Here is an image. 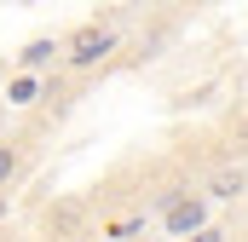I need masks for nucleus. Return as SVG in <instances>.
Listing matches in <instances>:
<instances>
[{"label": "nucleus", "mask_w": 248, "mask_h": 242, "mask_svg": "<svg viewBox=\"0 0 248 242\" xmlns=\"http://www.w3.org/2000/svg\"><path fill=\"white\" fill-rule=\"evenodd\" d=\"M110 46H116V35L98 29V23H87V29H75V35L63 41V63H69V69H93Z\"/></svg>", "instance_id": "nucleus-1"}, {"label": "nucleus", "mask_w": 248, "mask_h": 242, "mask_svg": "<svg viewBox=\"0 0 248 242\" xmlns=\"http://www.w3.org/2000/svg\"><path fill=\"white\" fill-rule=\"evenodd\" d=\"M162 225H168V237H196L208 225V202L202 196H179L173 208H162Z\"/></svg>", "instance_id": "nucleus-2"}, {"label": "nucleus", "mask_w": 248, "mask_h": 242, "mask_svg": "<svg viewBox=\"0 0 248 242\" xmlns=\"http://www.w3.org/2000/svg\"><path fill=\"white\" fill-rule=\"evenodd\" d=\"M58 52H63V41H58V35H35V41L17 52V69H41V63H52Z\"/></svg>", "instance_id": "nucleus-3"}, {"label": "nucleus", "mask_w": 248, "mask_h": 242, "mask_svg": "<svg viewBox=\"0 0 248 242\" xmlns=\"http://www.w3.org/2000/svg\"><path fill=\"white\" fill-rule=\"evenodd\" d=\"M243 190H248V173H243V167H219V173L208 179V196H214V202H237Z\"/></svg>", "instance_id": "nucleus-4"}, {"label": "nucleus", "mask_w": 248, "mask_h": 242, "mask_svg": "<svg viewBox=\"0 0 248 242\" xmlns=\"http://www.w3.org/2000/svg\"><path fill=\"white\" fill-rule=\"evenodd\" d=\"M41 98V81H35V69H23V75H12V87H6V104H35Z\"/></svg>", "instance_id": "nucleus-5"}, {"label": "nucleus", "mask_w": 248, "mask_h": 242, "mask_svg": "<svg viewBox=\"0 0 248 242\" xmlns=\"http://www.w3.org/2000/svg\"><path fill=\"white\" fill-rule=\"evenodd\" d=\"M12 173H17V150H12V144H0V184L12 179Z\"/></svg>", "instance_id": "nucleus-6"}, {"label": "nucleus", "mask_w": 248, "mask_h": 242, "mask_svg": "<svg viewBox=\"0 0 248 242\" xmlns=\"http://www.w3.org/2000/svg\"><path fill=\"white\" fill-rule=\"evenodd\" d=\"M0 219H6V202H0Z\"/></svg>", "instance_id": "nucleus-7"}]
</instances>
